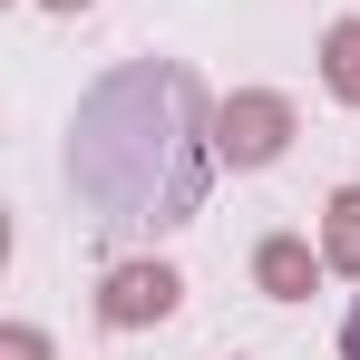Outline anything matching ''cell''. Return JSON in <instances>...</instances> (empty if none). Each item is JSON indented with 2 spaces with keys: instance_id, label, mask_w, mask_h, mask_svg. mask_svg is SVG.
<instances>
[{
  "instance_id": "obj_8",
  "label": "cell",
  "mask_w": 360,
  "mask_h": 360,
  "mask_svg": "<svg viewBox=\"0 0 360 360\" xmlns=\"http://www.w3.org/2000/svg\"><path fill=\"white\" fill-rule=\"evenodd\" d=\"M341 360H360V302H351V321H341Z\"/></svg>"
},
{
  "instance_id": "obj_9",
  "label": "cell",
  "mask_w": 360,
  "mask_h": 360,
  "mask_svg": "<svg viewBox=\"0 0 360 360\" xmlns=\"http://www.w3.org/2000/svg\"><path fill=\"white\" fill-rule=\"evenodd\" d=\"M49 10H88V0H49Z\"/></svg>"
},
{
  "instance_id": "obj_1",
  "label": "cell",
  "mask_w": 360,
  "mask_h": 360,
  "mask_svg": "<svg viewBox=\"0 0 360 360\" xmlns=\"http://www.w3.org/2000/svg\"><path fill=\"white\" fill-rule=\"evenodd\" d=\"M205 166H214V117L176 59H136L78 98L68 185L98 205V224H185L205 205Z\"/></svg>"
},
{
  "instance_id": "obj_7",
  "label": "cell",
  "mask_w": 360,
  "mask_h": 360,
  "mask_svg": "<svg viewBox=\"0 0 360 360\" xmlns=\"http://www.w3.org/2000/svg\"><path fill=\"white\" fill-rule=\"evenodd\" d=\"M0 360H49V341H39L30 321H10V331H0Z\"/></svg>"
},
{
  "instance_id": "obj_6",
  "label": "cell",
  "mask_w": 360,
  "mask_h": 360,
  "mask_svg": "<svg viewBox=\"0 0 360 360\" xmlns=\"http://www.w3.org/2000/svg\"><path fill=\"white\" fill-rule=\"evenodd\" d=\"M321 78H331V98L360 108V20H341V30L321 39Z\"/></svg>"
},
{
  "instance_id": "obj_5",
  "label": "cell",
  "mask_w": 360,
  "mask_h": 360,
  "mask_svg": "<svg viewBox=\"0 0 360 360\" xmlns=\"http://www.w3.org/2000/svg\"><path fill=\"white\" fill-rule=\"evenodd\" d=\"M321 263L331 273H360V185H341L321 205Z\"/></svg>"
},
{
  "instance_id": "obj_4",
  "label": "cell",
  "mask_w": 360,
  "mask_h": 360,
  "mask_svg": "<svg viewBox=\"0 0 360 360\" xmlns=\"http://www.w3.org/2000/svg\"><path fill=\"white\" fill-rule=\"evenodd\" d=\"M311 273H321L311 243H292V234H263V243H253V283H263L273 302H302V292H311Z\"/></svg>"
},
{
  "instance_id": "obj_2",
  "label": "cell",
  "mask_w": 360,
  "mask_h": 360,
  "mask_svg": "<svg viewBox=\"0 0 360 360\" xmlns=\"http://www.w3.org/2000/svg\"><path fill=\"white\" fill-rule=\"evenodd\" d=\"M283 146H292V108H283L273 88H243V98L214 108V156H224V166H273Z\"/></svg>"
},
{
  "instance_id": "obj_3",
  "label": "cell",
  "mask_w": 360,
  "mask_h": 360,
  "mask_svg": "<svg viewBox=\"0 0 360 360\" xmlns=\"http://www.w3.org/2000/svg\"><path fill=\"white\" fill-rule=\"evenodd\" d=\"M176 292H185V283L166 273V263H117V273H108V292H98V311H108L117 331H136V321H166Z\"/></svg>"
}]
</instances>
